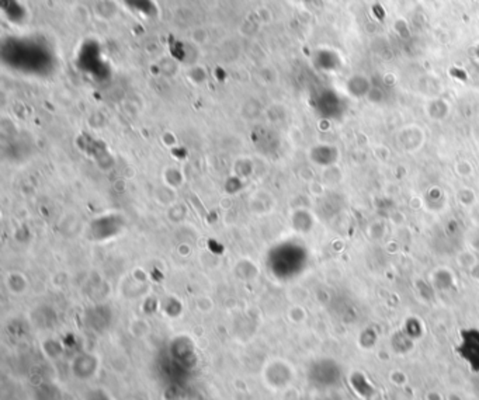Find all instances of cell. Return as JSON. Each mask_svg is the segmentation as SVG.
Instances as JSON below:
<instances>
[{"instance_id": "1", "label": "cell", "mask_w": 479, "mask_h": 400, "mask_svg": "<svg viewBox=\"0 0 479 400\" xmlns=\"http://www.w3.org/2000/svg\"><path fill=\"white\" fill-rule=\"evenodd\" d=\"M308 379L315 388H332L340 381V368L330 360H321L311 365Z\"/></svg>"}, {"instance_id": "2", "label": "cell", "mask_w": 479, "mask_h": 400, "mask_svg": "<svg viewBox=\"0 0 479 400\" xmlns=\"http://www.w3.org/2000/svg\"><path fill=\"white\" fill-rule=\"evenodd\" d=\"M87 400H109V398L106 395H103L102 392H96V394H92Z\"/></svg>"}]
</instances>
